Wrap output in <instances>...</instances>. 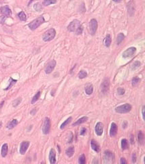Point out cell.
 <instances>
[{
    "mask_svg": "<svg viewBox=\"0 0 145 164\" xmlns=\"http://www.w3.org/2000/svg\"><path fill=\"white\" fill-rule=\"evenodd\" d=\"M68 30L71 32H74L77 35H80L83 33V27L80 23V21L77 19L73 20L68 26Z\"/></svg>",
    "mask_w": 145,
    "mask_h": 164,
    "instance_id": "obj_1",
    "label": "cell"
},
{
    "mask_svg": "<svg viewBox=\"0 0 145 164\" xmlns=\"http://www.w3.org/2000/svg\"><path fill=\"white\" fill-rule=\"evenodd\" d=\"M45 22V19L42 16H40L38 18H37L36 19L32 21L31 22H30L28 24V27L31 30H35L38 27L40 26L42 23Z\"/></svg>",
    "mask_w": 145,
    "mask_h": 164,
    "instance_id": "obj_2",
    "label": "cell"
},
{
    "mask_svg": "<svg viewBox=\"0 0 145 164\" xmlns=\"http://www.w3.org/2000/svg\"><path fill=\"white\" fill-rule=\"evenodd\" d=\"M56 36V31L54 28H50L43 34L42 39L44 42H49L53 40Z\"/></svg>",
    "mask_w": 145,
    "mask_h": 164,
    "instance_id": "obj_3",
    "label": "cell"
},
{
    "mask_svg": "<svg viewBox=\"0 0 145 164\" xmlns=\"http://www.w3.org/2000/svg\"><path fill=\"white\" fill-rule=\"evenodd\" d=\"M132 105L129 103H125L118 106L115 108V111L119 114H125L128 113L129 111L132 110Z\"/></svg>",
    "mask_w": 145,
    "mask_h": 164,
    "instance_id": "obj_4",
    "label": "cell"
},
{
    "mask_svg": "<svg viewBox=\"0 0 145 164\" xmlns=\"http://www.w3.org/2000/svg\"><path fill=\"white\" fill-rule=\"evenodd\" d=\"M115 155L112 152L106 151L104 152V164H112L114 161Z\"/></svg>",
    "mask_w": 145,
    "mask_h": 164,
    "instance_id": "obj_5",
    "label": "cell"
},
{
    "mask_svg": "<svg viewBox=\"0 0 145 164\" xmlns=\"http://www.w3.org/2000/svg\"><path fill=\"white\" fill-rule=\"evenodd\" d=\"M135 52H136V48L135 47H129V48H128L127 49H126L123 53V57L125 58V59H127V58H129V57H132L135 54Z\"/></svg>",
    "mask_w": 145,
    "mask_h": 164,
    "instance_id": "obj_6",
    "label": "cell"
},
{
    "mask_svg": "<svg viewBox=\"0 0 145 164\" xmlns=\"http://www.w3.org/2000/svg\"><path fill=\"white\" fill-rule=\"evenodd\" d=\"M97 21L95 19H92L89 22V31L91 35H95L97 29Z\"/></svg>",
    "mask_w": 145,
    "mask_h": 164,
    "instance_id": "obj_7",
    "label": "cell"
},
{
    "mask_svg": "<svg viewBox=\"0 0 145 164\" xmlns=\"http://www.w3.org/2000/svg\"><path fill=\"white\" fill-rule=\"evenodd\" d=\"M50 129V120L48 118L46 117L44 121V124L42 126V132L44 135L49 133Z\"/></svg>",
    "mask_w": 145,
    "mask_h": 164,
    "instance_id": "obj_8",
    "label": "cell"
},
{
    "mask_svg": "<svg viewBox=\"0 0 145 164\" xmlns=\"http://www.w3.org/2000/svg\"><path fill=\"white\" fill-rule=\"evenodd\" d=\"M109 87H110V81L108 78H105L103 80L102 83L100 86L101 87V91L102 92V93L105 94L109 90Z\"/></svg>",
    "mask_w": 145,
    "mask_h": 164,
    "instance_id": "obj_9",
    "label": "cell"
},
{
    "mask_svg": "<svg viewBox=\"0 0 145 164\" xmlns=\"http://www.w3.org/2000/svg\"><path fill=\"white\" fill-rule=\"evenodd\" d=\"M56 61L55 60H51L50 62H49L47 65H46V68H45V73L46 74H50L52 73V71L54 70L55 67L56 66Z\"/></svg>",
    "mask_w": 145,
    "mask_h": 164,
    "instance_id": "obj_10",
    "label": "cell"
},
{
    "mask_svg": "<svg viewBox=\"0 0 145 164\" xmlns=\"http://www.w3.org/2000/svg\"><path fill=\"white\" fill-rule=\"evenodd\" d=\"M30 142L29 141H24L23 142H21L20 146V149H19V152L21 154H25L26 151H27L29 146Z\"/></svg>",
    "mask_w": 145,
    "mask_h": 164,
    "instance_id": "obj_11",
    "label": "cell"
},
{
    "mask_svg": "<svg viewBox=\"0 0 145 164\" xmlns=\"http://www.w3.org/2000/svg\"><path fill=\"white\" fill-rule=\"evenodd\" d=\"M1 13L6 17H10L12 15V10L8 6H4L0 8Z\"/></svg>",
    "mask_w": 145,
    "mask_h": 164,
    "instance_id": "obj_12",
    "label": "cell"
},
{
    "mask_svg": "<svg viewBox=\"0 0 145 164\" xmlns=\"http://www.w3.org/2000/svg\"><path fill=\"white\" fill-rule=\"evenodd\" d=\"M95 131H96V133L98 135V136H101L103 134L104 132V125L101 122H98L96 125V127H95Z\"/></svg>",
    "mask_w": 145,
    "mask_h": 164,
    "instance_id": "obj_13",
    "label": "cell"
},
{
    "mask_svg": "<svg viewBox=\"0 0 145 164\" xmlns=\"http://www.w3.org/2000/svg\"><path fill=\"white\" fill-rule=\"evenodd\" d=\"M117 131H118L117 125L115 122H112L111 124L110 129V137H115L117 133Z\"/></svg>",
    "mask_w": 145,
    "mask_h": 164,
    "instance_id": "obj_14",
    "label": "cell"
},
{
    "mask_svg": "<svg viewBox=\"0 0 145 164\" xmlns=\"http://www.w3.org/2000/svg\"><path fill=\"white\" fill-rule=\"evenodd\" d=\"M48 158H49L50 163L51 164H54L56 163V153L53 148L50 149V151Z\"/></svg>",
    "mask_w": 145,
    "mask_h": 164,
    "instance_id": "obj_15",
    "label": "cell"
},
{
    "mask_svg": "<svg viewBox=\"0 0 145 164\" xmlns=\"http://www.w3.org/2000/svg\"><path fill=\"white\" fill-rule=\"evenodd\" d=\"M85 93L87 95H91L93 92V86L91 84H87L85 87Z\"/></svg>",
    "mask_w": 145,
    "mask_h": 164,
    "instance_id": "obj_16",
    "label": "cell"
},
{
    "mask_svg": "<svg viewBox=\"0 0 145 164\" xmlns=\"http://www.w3.org/2000/svg\"><path fill=\"white\" fill-rule=\"evenodd\" d=\"M8 152V146L7 144H3L2 147H1V154L2 157H6L7 154Z\"/></svg>",
    "mask_w": 145,
    "mask_h": 164,
    "instance_id": "obj_17",
    "label": "cell"
},
{
    "mask_svg": "<svg viewBox=\"0 0 145 164\" xmlns=\"http://www.w3.org/2000/svg\"><path fill=\"white\" fill-rule=\"evenodd\" d=\"M87 120H88V117H87V116H83V117L79 118L78 120H76V122H75L74 123H73L72 126L74 127V126L80 125V124H83V123H84V122H87Z\"/></svg>",
    "mask_w": 145,
    "mask_h": 164,
    "instance_id": "obj_18",
    "label": "cell"
},
{
    "mask_svg": "<svg viewBox=\"0 0 145 164\" xmlns=\"http://www.w3.org/2000/svg\"><path fill=\"white\" fill-rule=\"evenodd\" d=\"M111 43H112V40H111V36L110 34H107L106 36L104 38V44L105 45V47H109L111 44Z\"/></svg>",
    "mask_w": 145,
    "mask_h": 164,
    "instance_id": "obj_19",
    "label": "cell"
},
{
    "mask_svg": "<svg viewBox=\"0 0 145 164\" xmlns=\"http://www.w3.org/2000/svg\"><path fill=\"white\" fill-rule=\"evenodd\" d=\"M91 146L93 150L94 151H96V153L99 152V145L97 144V142H96L94 140H92L91 141Z\"/></svg>",
    "mask_w": 145,
    "mask_h": 164,
    "instance_id": "obj_20",
    "label": "cell"
},
{
    "mask_svg": "<svg viewBox=\"0 0 145 164\" xmlns=\"http://www.w3.org/2000/svg\"><path fill=\"white\" fill-rule=\"evenodd\" d=\"M138 140L139 144L143 145L144 142H145V135L144 133H142V131H139L138 133Z\"/></svg>",
    "mask_w": 145,
    "mask_h": 164,
    "instance_id": "obj_21",
    "label": "cell"
},
{
    "mask_svg": "<svg viewBox=\"0 0 145 164\" xmlns=\"http://www.w3.org/2000/svg\"><path fill=\"white\" fill-rule=\"evenodd\" d=\"M18 124V121H17V119H13L12 120H11L7 124V128L8 129H12L13 128H14Z\"/></svg>",
    "mask_w": 145,
    "mask_h": 164,
    "instance_id": "obj_22",
    "label": "cell"
},
{
    "mask_svg": "<svg viewBox=\"0 0 145 164\" xmlns=\"http://www.w3.org/2000/svg\"><path fill=\"white\" fill-rule=\"evenodd\" d=\"M66 154L68 157H72L73 154H74V146H70L66 151Z\"/></svg>",
    "mask_w": 145,
    "mask_h": 164,
    "instance_id": "obj_23",
    "label": "cell"
},
{
    "mask_svg": "<svg viewBox=\"0 0 145 164\" xmlns=\"http://www.w3.org/2000/svg\"><path fill=\"white\" fill-rule=\"evenodd\" d=\"M134 4L132 3V5H131V1L127 4V10H128V13L130 16H132L134 13Z\"/></svg>",
    "mask_w": 145,
    "mask_h": 164,
    "instance_id": "obj_24",
    "label": "cell"
},
{
    "mask_svg": "<svg viewBox=\"0 0 145 164\" xmlns=\"http://www.w3.org/2000/svg\"><path fill=\"white\" fill-rule=\"evenodd\" d=\"M124 38H125V35L123 33H119L118 34V36H117V38H116V44L117 45L120 44L122 43L123 40H124Z\"/></svg>",
    "mask_w": 145,
    "mask_h": 164,
    "instance_id": "obj_25",
    "label": "cell"
},
{
    "mask_svg": "<svg viewBox=\"0 0 145 164\" xmlns=\"http://www.w3.org/2000/svg\"><path fill=\"white\" fill-rule=\"evenodd\" d=\"M72 120V117H69L66 120H65L63 122L61 125V127H60V129H63L64 128L66 127L67 125H68V124L71 122V121Z\"/></svg>",
    "mask_w": 145,
    "mask_h": 164,
    "instance_id": "obj_26",
    "label": "cell"
},
{
    "mask_svg": "<svg viewBox=\"0 0 145 164\" xmlns=\"http://www.w3.org/2000/svg\"><path fill=\"white\" fill-rule=\"evenodd\" d=\"M121 148H122L123 150H126L129 148L128 141L126 139H123L121 140Z\"/></svg>",
    "mask_w": 145,
    "mask_h": 164,
    "instance_id": "obj_27",
    "label": "cell"
},
{
    "mask_svg": "<svg viewBox=\"0 0 145 164\" xmlns=\"http://www.w3.org/2000/svg\"><path fill=\"white\" fill-rule=\"evenodd\" d=\"M40 95H41V92L40 91H38V92H37L36 94H35L34 96L32 98V99H31V104H34L36 102L37 100H38L39 98H40Z\"/></svg>",
    "mask_w": 145,
    "mask_h": 164,
    "instance_id": "obj_28",
    "label": "cell"
},
{
    "mask_svg": "<svg viewBox=\"0 0 145 164\" xmlns=\"http://www.w3.org/2000/svg\"><path fill=\"white\" fill-rule=\"evenodd\" d=\"M18 17L22 21H27L26 14H25V13L23 11H21V12H20L18 14Z\"/></svg>",
    "mask_w": 145,
    "mask_h": 164,
    "instance_id": "obj_29",
    "label": "cell"
},
{
    "mask_svg": "<svg viewBox=\"0 0 145 164\" xmlns=\"http://www.w3.org/2000/svg\"><path fill=\"white\" fill-rule=\"evenodd\" d=\"M17 80H16V79H12V77H10V80H9V86H8V87L6 88V89H4L5 90H9V89H10L11 87L13 86L14 84L17 83Z\"/></svg>",
    "mask_w": 145,
    "mask_h": 164,
    "instance_id": "obj_30",
    "label": "cell"
},
{
    "mask_svg": "<svg viewBox=\"0 0 145 164\" xmlns=\"http://www.w3.org/2000/svg\"><path fill=\"white\" fill-rule=\"evenodd\" d=\"M57 2V0H44L43 1V6H50V4H54Z\"/></svg>",
    "mask_w": 145,
    "mask_h": 164,
    "instance_id": "obj_31",
    "label": "cell"
},
{
    "mask_svg": "<svg viewBox=\"0 0 145 164\" xmlns=\"http://www.w3.org/2000/svg\"><path fill=\"white\" fill-rule=\"evenodd\" d=\"M78 77L79 79H85L86 77H87V73L86 72L85 70H81L80 71L78 74Z\"/></svg>",
    "mask_w": 145,
    "mask_h": 164,
    "instance_id": "obj_32",
    "label": "cell"
},
{
    "mask_svg": "<svg viewBox=\"0 0 145 164\" xmlns=\"http://www.w3.org/2000/svg\"><path fill=\"white\" fill-rule=\"evenodd\" d=\"M140 82V79L138 77H134L132 80V84L133 86H135Z\"/></svg>",
    "mask_w": 145,
    "mask_h": 164,
    "instance_id": "obj_33",
    "label": "cell"
},
{
    "mask_svg": "<svg viewBox=\"0 0 145 164\" xmlns=\"http://www.w3.org/2000/svg\"><path fill=\"white\" fill-rule=\"evenodd\" d=\"M140 62L139 61H135L134 62L132 65V70H135L136 68H138L140 66Z\"/></svg>",
    "mask_w": 145,
    "mask_h": 164,
    "instance_id": "obj_34",
    "label": "cell"
},
{
    "mask_svg": "<svg viewBox=\"0 0 145 164\" xmlns=\"http://www.w3.org/2000/svg\"><path fill=\"white\" fill-rule=\"evenodd\" d=\"M21 101H22V98L20 97L18 98H17L16 100H14L13 102H12V106H13L14 107H17V106L20 103Z\"/></svg>",
    "mask_w": 145,
    "mask_h": 164,
    "instance_id": "obj_35",
    "label": "cell"
},
{
    "mask_svg": "<svg viewBox=\"0 0 145 164\" xmlns=\"http://www.w3.org/2000/svg\"><path fill=\"white\" fill-rule=\"evenodd\" d=\"M78 163L80 164H85L86 163V157L85 155L83 154L78 159Z\"/></svg>",
    "mask_w": 145,
    "mask_h": 164,
    "instance_id": "obj_36",
    "label": "cell"
},
{
    "mask_svg": "<svg viewBox=\"0 0 145 164\" xmlns=\"http://www.w3.org/2000/svg\"><path fill=\"white\" fill-rule=\"evenodd\" d=\"M33 8H34V10H36V11H40L42 9V6L41 5V3H36L34 4Z\"/></svg>",
    "mask_w": 145,
    "mask_h": 164,
    "instance_id": "obj_37",
    "label": "cell"
},
{
    "mask_svg": "<svg viewBox=\"0 0 145 164\" xmlns=\"http://www.w3.org/2000/svg\"><path fill=\"white\" fill-rule=\"evenodd\" d=\"M125 89H123V87H119L117 89V93H118L119 95H123V94H125Z\"/></svg>",
    "mask_w": 145,
    "mask_h": 164,
    "instance_id": "obj_38",
    "label": "cell"
},
{
    "mask_svg": "<svg viewBox=\"0 0 145 164\" xmlns=\"http://www.w3.org/2000/svg\"><path fill=\"white\" fill-rule=\"evenodd\" d=\"M6 17L4 15H2V16H0V24H3L5 23V21L6 20Z\"/></svg>",
    "mask_w": 145,
    "mask_h": 164,
    "instance_id": "obj_39",
    "label": "cell"
},
{
    "mask_svg": "<svg viewBox=\"0 0 145 164\" xmlns=\"http://www.w3.org/2000/svg\"><path fill=\"white\" fill-rule=\"evenodd\" d=\"M87 133V129L85 127L82 128L81 131H80V135H85Z\"/></svg>",
    "mask_w": 145,
    "mask_h": 164,
    "instance_id": "obj_40",
    "label": "cell"
},
{
    "mask_svg": "<svg viewBox=\"0 0 145 164\" xmlns=\"http://www.w3.org/2000/svg\"><path fill=\"white\" fill-rule=\"evenodd\" d=\"M132 162L133 163H135L136 162V154L135 153H134L132 154Z\"/></svg>",
    "mask_w": 145,
    "mask_h": 164,
    "instance_id": "obj_41",
    "label": "cell"
},
{
    "mask_svg": "<svg viewBox=\"0 0 145 164\" xmlns=\"http://www.w3.org/2000/svg\"><path fill=\"white\" fill-rule=\"evenodd\" d=\"M145 105H143L142 107V118H143V120H145Z\"/></svg>",
    "mask_w": 145,
    "mask_h": 164,
    "instance_id": "obj_42",
    "label": "cell"
},
{
    "mask_svg": "<svg viewBox=\"0 0 145 164\" xmlns=\"http://www.w3.org/2000/svg\"><path fill=\"white\" fill-rule=\"evenodd\" d=\"M120 164H127V161L125 160V158H121V160H120Z\"/></svg>",
    "mask_w": 145,
    "mask_h": 164,
    "instance_id": "obj_43",
    "label": "cell"
},
{
    "mask_svg": "<svg viewBox=\"0 0 145 164\" xmlns=\"http://www.w3.org/2000/svg\"><path fill=\"white\" fill-rule=\"evenodd\" d=\"M36 111H37L36 109L35 108V109H33L32 111H31L30 114H31V115H35V114H36Z\"/></svg>",
    "mask_w": 145,
    "mask_h": 164,
    "instance_id": "obj_44",
    "label": "cell"
},
{
    "mask_svg": "<svg viewBox=\"0 0 145 164\" xmlns=\"http://www.w3.org/2000/svg\"><path fill=\"white\" fill-rule=\"evenodd\" d=\"M131 143L132 144H134V138L133 137V135H132V137H131Z\"/></svg>",
    "mask_w": 145,
    "mask_h": 164,
    "instance_id": "obj_45",
    "label": "cell"
},
{
    "mask_svg": "<svg viewBox=\"0 0 145 164\" xmlns=\"http://www.w3.org/2000/svg\"><path fill=\"white\" fill-rule=\"evenodd\" d=\"M113 1H115L116 3H119V2H121V0H112Z\"/></svg>",
    "mask_w": 145,
    "mask_h": 164,
    "instance_id": "obj_46",
    "label": "cell"
},
{
    "mask_svg": "<svg viewBox=\"0 0 145 164\" xmlns=\"http://www.w3.org/2000/svg\"><path fill=\"white\" fill-rule=\"evenodd\" d=\"M3 103H4V101H2V102H1V103H0V108L1 107V106H2V105H3Z\"/></svg>",
    "mask_w": 145,
    "mask_h": 164,
    "instance_id": "obj_47",
    "label": "cell"
},
{
    "mask_svg": "<svg viewBox=\"0 0 145 164\" xmlns=\"http://www.w3.org/2000/svg\"><path fill=\"white\" fill-rule=\"evenodd\" d=\"M69 1H71V0H69Z\"/></svg>",
    "mask_w": 145,
    "mask_h": 164,
    "instance_id": "obj_48",
    "label": "cell"
}]
</instances>
